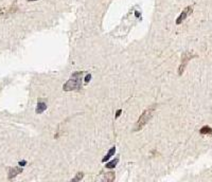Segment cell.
I'll return each instance as SVG.
<instances>
[{
  "mask_svg": "<svg viewBox=\"0 0 212 182\" xmlns=\"http://www.w3.org/2000/svg\"><path fill=\"white\" fill-rule=\"evenodd\" d=\"M22 173V168L21 167H12V168H9V176H7V178L9 180H12L13 178H15L17 175L21 174Z\"/></svg>",
  "mask_w": 212,
  "mask_h": 182,
  "instance_id": "8992f818",
  "label": "cell"
},
{
  "mask_svg": "<svg viewBox=\"0 0 212 182\" xmlns=\"http://www.w3.org/2000/svg\"><path fill=\"white\" fill-rule=\"evenodd\" d=\"M17 7L13 4V5H10V7H0V16H7V15H11L15 13L16 11H17Z\"/></svg>",
  "mask_w": 212,
  "mask_h": 182,
  "instance_id": "5b68a950",
  "label": "cell"
},
{
  "mask_svg": "<svg viewBox=\"0 0 212 182\" xmlns=\"http://www.w3.org/2000/svg\"><path fill=\"white\" fill-rule=\"evenodd\" d=\"M105 179H106L107 181H112V180L115 179V173H112V172L107 173L106 176H105Z\"/></svg>",
  "mask_w": 212,
  "mask_h": 182,
  "instance_id": "8fae6325",
  "label": "cell"
},
{
  "mask_svg": "<svg viewBox=\"0 0 212 182\" xmlns=\"http://www.w3.org/2000/svg\"><path fill=\"white\" fill-rule=\"evenodd\" d=\"M29 2H30V1H31V2H33V1H38V0H28Z\"/></svg>",
  "mask_w": 212,
  "mask_h": 182,
  "instance_id": "9a60e30c",
  "label": "cell"
},
{
  "mask_svg": "<svg viewBox=\"0 0 212 182\" xmlns=\"http://www.w3.org/2000/svg\"><path fill=\"white\" fill-rule=\"evenodd\" d=\"M83 178V173H77V176L74 177V178L72 179V181L73 182H75V181H80L81 179Z\"/></svg>",
  "mask_w": 212,
  "mask_h": 182,
  "instance_id": "7c38bea8",
  "label": "cell"
},
{
  "mask_svg": "<svg viewBox=\"0 0 212 182\" xmlns=\"http://www.w3.org/2000/svg\"><path fill=\"white\" fill-rule=\"evenodd\" d=\"M154 111H155V105L151 106L149 108H146L144 111L142 112V114L139 116V119L136 123L135 127H134V131H139L143 128V127L146 125V123L149 122V120L152 119V116L154 114Z\"/></svg>",
  "mask_w": 212,
  "mask_h": 182,
  "instance_id": "7a4b0ae2",
  "label": "cell"
},
{
  "mask_svg": "<svg viewBox=\"0 0 212 182\" xmlns=\"http://www.w3.org/2000/svg\"><path fill=\"white\" fill-rule=\"evenodd\" d=\"M84 72L77 71L70 76V78L67 81V83L63 86V89L65 91H72L79 90L82 88V81H83Z\"/></svg>",
  "mask_w": 212,
  "mask_h": 182,
  "instance_id": "6da1fadb",
  "label": "cell"
},
{
  "mask_svg": "<svg viewBox=\"0 0 212 182\" xmlns=\"http://www.w3.org/2000/svg\"><path fill=\"white\" fill-rule=\"evenodd\" d=\"M118 162H119V159H118V158H116V159H114L112 161L108 162L107 164H106V167H107V168H114L116 165H117V163H118Z\"/></svg>",
  "mask_w": 212,
  "mask_h": 182,
  "instance_id": "30bf717a",
  "label": "cell"
},
{
  "mask_svg": "<svg viewBox=\"0 0 212 182\" xmlns=\"http://www.w3.org/2000/svg\"><path fill=\"white\" fill-rule=\"evenodd\" d=\"M90 77H91L90 74H89V75H87V77H86V82H89V80H90Z\"/></svg>",
  "mask_w": 212,
  "mask_h": 182,
  "instance_id": "5bb4252c",
  "label": "cell"
},
{
  "mask_svg": "<svg viewBox=\"0 0 212 182\" xmlns=\"http://www.w3.org/2000/svg\"><path fill=\"white\" fill-rule=\"evenodd\" d=\"M115 153H116L115 147L110 148V149H109V151L107 153V155H106V156H105V157L102 159V162H105V161H107V160H109V159L111 158V156H114V155H115Z\"/></svg>",
  "mask_w": 212,
  "mask_h": 182,
  "instance_id": "ba28073f",
  "label": "cell"
},
{
  "mask_svg": "<svg viewBox=\"0 0 212 182\" xmlns=\"http://www.w3.org/2000/svg\"><path fill=\"white\" fill-rule=\"evenodd\" d=\"M47 109V105H46L45 102L39 101L37 104V108H36V113H42Z\"/></svg>",
  "mask_w": 212,
  "mask_h": 182,
  "instance_id": "52a82bcc",
  "label": "cell"
},
{
  "mask_svg": "<svg viewBox=\"0 0 212 182\" xmlns=\"http://www.w3.org/2000/svg\"><path fill=\"white\" fill-rule=\"evenodd\" d=\"M199 132L202 133V134H211L212 133V129H211V127H209V126H204L201 128V130H199Z\"/></svg>",
  "mask_w": 212,
  "mask_h": 182,
  "instance_id": "9c48e42d",
  "label": "cell"
},
{
  "mask_svg": "<svg viewBox=\"0 0 212 182\" xmlns=\"http://www.w3.org/2000/svg\"><path fill=\"white\" fill-rule=\"evenodd\" d=\"M194 57H196V54H194V53H192V52H186L182 54L180 65H179V68H178V74H179V75H181V74L184 73V69H186L187 65H188V63L192 60V58H194Z\"/></svg>",
  "mask_w": 212,
  "mask_h": 182,
  "instance_id": "3957f363",
  "label": "cell"
},
{
  "mask_svg": "<svg viewBox=\"0 0 212 182\" xmlns=\"http://www.w3.org/2000/svg\"><path fill=\"white\" fill-rule=\"evenodd\" d=\"M192 11H193V7H186V9H184V10L180 13V15L178 16L177 19H176V25H180L181 22H182V21H184L186 18L188 17L189 15L191 14Z\"/></svg>",
  "mask_w": 212,
  "mask_h": 182,
  "instance_id": "277c9868",
  "label": "cell"
},
{
  "mask_svg": "<svg viewBox=\"0 0 212 182\" xmlns=\"http://www.w3.org/2000/svg\"><path fill=\"white\" fill-rule=\"evenodd\" d=\"M121 112H122V110H121V109H119L118 111H117V113H116V118H119V116H120V114H121Z\"/></svg>",
  "mask_w": 212,
  "mask_h": 182,
  "instance_id": "4fadbf2b",
  "label": "cell"
}]
</instances>
